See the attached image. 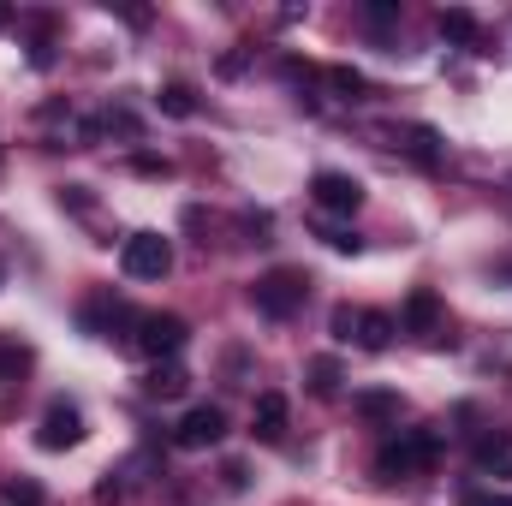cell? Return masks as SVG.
<instances>
[{"label": "cell", "instance_id": "6da1fadb", "mask_svg": "<svg viewBox=\"0 0 512 506\" xmlns=\"http://www.w3.org/2000/svg\"><path fill=\"white\" fill-rule=\"evenodd\" d=\"M435 459H441V441H435L429 429H399V435H387L382 453H376V477H382V483L423 477V471H435Z\"/></svg>", "mask_w": 512, "mask_h": 506}, {"label": "cell", "instance_id": "7a4b0ae2", "mask_svg": "<svg viewBox=\"0 0 512 506\" xmlns=\"http://www.w3.org/2000/svg\"><path fill=\"white\" fill-rule=\"evenodd\" d=\"M251 298H256V310H262V316L286 322V316L310 298V274H304V268H268V274L251 286Z\"/></svg>", "mask_w": 512, "mask_h": 506}, {"label": "cell", "instance_id": "3957f363", "mask_svg": "<svg viewBox=\"0 0 512 506\" xmlns=\"http://www.w3.org/2000/svg\"><path fill=\"white\" fill-rule=\"evenodd\" d=\"M131 328H137V352H149L155 364H167V358H173V352H179V346L191 340L185 316H173V310H143V316H137Z\"/></svg>", "mask_w": 512, "mask_h": 506}, {"label": "cell", "instance_id": "277c9868", "mask_svg": "<svg viewBox=\"0 0 512 506\" xmlns=\"http://www.w3.org/2000/svg\"><path fill=\"white\" fill-rule=\"evenodd\" d=\"M120 268H126L131 280H167L173 245H167L161 233H131L126 245H120Z\"/></svg>", "mask_w": 512, "mask_h": 506}, {"label": "cell", "instance_id": "5b68a950", "mask_svg": "<svg viewBox=\"0 0 512 506\" xmlns=\"http://www.w3.org/2000/svg\"><path fill=\"white\" fill-rule=\"evenodd\" d=\"M215 441H227V411L221 405H191L173 429V447H185V453H203Z\"/></svg>", "mask_w": 512, "mask_h": 506}, {"label": "cell", "instance_id": "8992f818", "mask_svg": "<svg viewBox=\"0 0 512 506\" xmlns=\"http://www.w3.org/2000/svg\"><path fill=\"white\" fill-rule=\"evenodd\" d=\"M78 441H84V417H78V405L54 399V405L42 411V423H36V447H42V453H66V447H78Z\"/></svg>", "mask_w": 512, "mask_h": 506}, {"label": "cell", "instance_id": "52a82bcc", "mask_svg": "<svg viewBox=\"0 0 512 506\" xmlns=\"http://www.w3.org/2000/svg\"><path fill=\"white\" fill-rule=\"evenodd\" d=\"M310 197H316L322 215H358L364 209V185L352 173H316L310 179Z\"/></svg>", "mask_w": 512, "mask_h": 506}, {"label": "cell", "instance_id": "ba28073f", "mask_svg": "<svg viewBox=\"0 0 512 506\" xmlns=\"http://www.w3.org/2000/svg\"><path fill=\"white\" fill-rule=\"evenodd\" d=\"M399 328L417 334V340H435V334H441V298H435L429 286H417V292L405 298V310H399Z\"/></svg>", "mask_w": 512, "mask_h": 506}, {"label": "cell", "instance_id": "9c48e42d", "mask_svg": "<svg viewBox=\"0 0 512 506\" xmlns=\"http://www.w3.org/2000/svg\"><path fill=\"white\" fill-rule=\"evenodd\" d=\"M393 334H399V322H393L387 310H358V334H352V346H364V352H387Z\"/></svg>", "mask_w": 512, "mask_h": 506}, {"label": "cell", "instance_id": "30bf717a", "mask_svg": "<svg viewBox=\"0 0 512 506\" xmlns=\"http://www.w3.org/2000/svg\"><path fill=\"white\" fill-rule=\"evenodd\" d=\"M251 429H256V441H280L286 435V393H256Z\"/></svg>", "mask_w": 512, "mask_h": 506}, {"label": "cell", "instance_id": "8fae6325", "mask_svg": "<svg viewBox=\"0 0 512 506\" xmlns=\"http://www.w3.org/2000/svg\"><path fill=\"white\" fill-rule=\"evenodd\" d=\"M120 322H137V316H131L120 298H90V304H84V328H90L96 340H108Z\"/></svg>", "mask_w": 512, "mask_h": 506}, {"label": "cell", "instance_id": "7c38bea8", "mask_svg": "<svg viewBox=\"0 0 512 506\" xmlns=\"http://www.w3.org/2000/svg\"><path fill=\"white\" fill-rule=\"evenodd\" d=\"M352 411H358L364 423H399V393H387V387H364V393H352Z\"/></svg>", "mask_w": 512, "mask_h": 506}, {"label": "cell", "instance_id": "4fadbf2b", "mask_svg": "<svg viewBox=\"0 0 512 506\" xmlns=\"http://www.w3.org/2000/svg\"><path fill=\"white\" fill-rule=\"evenodd\" d=\"M435 24H441V36H447V42H459V48H477V42H483V24H477L465 6H447Z\"/></svg>", "mask_w": 512, "mask_h": 506}, {"label": "cell", "instance_id": "5bb4252c", "mask_svg": "<svg viewBox=\"0 0 512 506\" xmlns=\"http://www.w3.org/2000/svg\"><path fill=\"white\" fill-rule=\"evenodd\" d=\"M477 471H483V477H495V483L512 477V435H489V441L477 447Z\"/></svg>", "mask_w": 512, "mask_h": 506}, {"label": "cell", "instance_id": "9a60e30c", "mask_svg": "<svg viewBox=\"0 0 512 506\" xmlns=\"http://www.w3.org/2000/svg\"><path fill=\"white\" fill-rule=\"evenodd\" d=\"M185 387H191V376H185L173 358H167V364H155V370L143 376V393H149V399H179Z\"/></svg>", "mask_w": 512, "mask_h": 506}, {"label": "cell", "instance_id": "2e32d148", "mask_svg": "<svg viewBox=\"0 0 512 506\" xmlns=\"http://www.w3.org/2000/svg\"><path fill=\"white\" fill-rule=\"evenodd\" d=\"M393 143H399V149H411L423 167H435V161H441V149H435L441 137H435L429 126H393Z\"/></svg>", "mask_w": 512, "mask_h": 506}, {"label": "cell", "instance_id": "e0dca14e", "mask_svg": "<svg viewBox=\"0 0 512 506\" xmlns=\"http://www.w3.org/2000/svg\"><path fill=\"white\" fill-rule=\"evenodd\" d=\"M322 84H328L334 96H346V102H364V96H370V78H364V72H352V66H328V72H322Z\"/></svg>", "mask_w": 512, "mask_h": 506}, {"label": "cell", "instance_id": "ac0fdd59", "mask_svg": "<svg viewBox=\"0 0 512 506\" xmlns=\"http://www.w3.org/2000/svg\"><path fill=\"white\" fill-rule=\"evenodd\" d=\"M155 102H161V114H173V120H191V114H197V90H191V84H179V78H173V84H161V96H155Z\"/></svg>", "mask_w": 512, "mask_h": 506}, {"label": "cell", "instance_id": "d6986e66", "mask_svg": "<svg viewBox=\"0 0 512 506\" xmlns=\"http://www.w3.org/2000/svg\"><path fill=\"white\" fill-rule=\"evenodd\" d=\"M310 393H316V399H334V393H340V364H334V358H316V364H310Z\"/></svg>", "mask_w": 512, "mask_h": 506}, {"label": "cell", "instance_id": "ffe728a7", "mask_svg": "<svg viewBox=\"0 0 512 506\" xmlns=\"http://www.w3.org/2000/svg\"><path fill=\"white\" fill-rule=\"evenodd\" d=\"M0 495H6V506H42V501H48V495H42V483H30V477H12Z\"/></svg>", "mask_w": 512, "mask_h": 506}, {"label": "cell", "instance_id": "44dd1931", "mask_svg": "<svg viewBox=\"0 0 512 506\" xmlns=\"http://www.w3.org/2000/svg\"><path fill=\"white\" fill-rule=\"evenodd\" d=\"M24 364H30V352H24V346H12V340H6V346H0V381L24 376Z\"/></svg>", "mask_w": 512, "mask_h": 506}, {"label": "cell", "instance_id": "7402d4cb", "mask_svg": "<svg viewBox=\"0 0 512 506\" xmlns=\"http://www.w3.org/2000/svg\"><path fill=\"white\" fill-rule=\"evenodd\" d=\"M328 328H334V340H352V334H358V310H352V304H340V310L328 316Z\"/></svg>", "mask_w": 512, "mask_h": 506}, {"label": "cell", "instance_id": "603a6c76", "mask_svg": "<svg viewBox=\"0 0 512 506\" xmlns=\"http://www.w3.org/2000/svg\"><path fill=\"white\" fill-rule=\"evenodd\" d=\"M322 239H328L334 251H346V256H358V251H364V239H358V233H346V227H328Z\"/></svg>", "mask_w": 512, "mask_h": 506}, {"label": "cell", "instance_id": "cb8c5ba5", "mask_svg": "<svg viewBox=\"0 0 512 506\" xmlns=\"http://www.w3.org/2000/svg\"><path fill=\"white\" fill-rule=\"evenodd\" d=\"M459 506H512V501H507V495H495V489H471Z\"/></svg>", "mask_w": 512, "mask_h": 506}, {"label": "cell", "instance_id": "d4e9b609", "mask_svg": "<svg viewBox=\"0 0 512 506\" xmlns=\"http://www.w3.org/2000/svg\"><path fill=\"white\" fill-rule=\"evenodd\" d=\"M393 18H399V6H387V0H382V6H370V24H376V30H387Z\"/></svg>", "mask_w": 512, "mask_h": 506}, {"label": "cell", "instance_id": "484cf974", "mask_svg": "<svg viewBox=\"0 0 512 506\" xmlns=\"http://www.w3.org/2000/svg\"><path fill=\"white\" fill-rule=\"evenodd\" d=\"M0 286H6V268H0Z\"/></svg>", "mask_w": 512, "mask_h": 506}]
</instances>
